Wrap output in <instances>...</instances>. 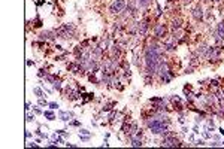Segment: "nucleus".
<instances>
[{"instance_id":"7ed1b4c3","label":"nucleus","mask_w":224,"mask_h":149,"mask_svg":"<svg viewBox=\"0 0 224 149\" xmlns=\"http://www.w3.org/2000/svg\"><path fill=\"white\" fill-rule=\"evenodd\" d=\"M127 3H126V0H114L111 5H109V12L111 14H121L124 9H126Z\"/></svg>"},{"instance_id":"cd10ccee","label":"nucleus","mask_w":224,"mask_h":149,"mask_svg":"<svg viewBox=\"0 0 224 149\" xmlns=\"http://www.w3.org/2000/svg\"><path fill=\"white\" fill-rule=\"evenodd\" d=\"M184 73H185V74H187V73H194V67H193V66H188V67L184 70Z\"/></svg>"},{"instance_id":"4be33fe9","label":"nucleus","mask_w":224,"mask_h":149,"mask_svg":"<svg viewBox=\"0 0 224 149\" xmlns=\"http://www.w3.org/2000/svg\"><path fill=\"white\" fill-rule=\"evenodd\" d=\"M34 133H36V134H37V136H39L40 139H48V136H47V134H45V133H42V131H40L39 128H37V130H36Z\"/></svg>"},{"instance_id":"393cba45","label":"nucleus","mask_w":224,"mask_h":149,"mask_svg":"<svg viewBox=\"0 0 224 149\" xmlns=\"http://www.w3.org/2000/svg\"><path fill=\"white\" fill-rule=\"evenodd\" d=\"M79 137H81V142H88L91 136H87V134H79Z\"/></svg>"},{"instance_id":"39448f33","label":"nucleus","mask_w":224,"mask_h":149,"mask_svg":"<svg viewBox=\"0 0 224 149\" xmlns=\"http://www.w3.org/2000/svg\"><path fill=\"white\" fill-rule=\"evenodd\" d=\"M152 32H154V34H155L157 37H159V39H164V37H166V34H167V29H166L164 24H162V22L155 24L154 29H152Z\"/></svg>"},{"instance_id":"a878e982","label":"nucleus","mask_w":224,"mask_h":149,"mask_svg":"<svg viewBox=\"0 0 224 149\" xmlns=\"http://www.w3.org/2000/svg\"><path fill=\"white\" fill-rule=\"evenodd\" d=\"M34 119H36V118H34V115H29V113L26 115V121H27V122H33Z\"/></svg>"},{"instance_id":"37998d69","label":"nucleus","mask_w":224,"mask_h":149,"mask_svg":"<svg viewBox=\"0 0 224 149\" xmlns=\"http://www.w3.org/2000/svg\"><path fill=\"white\" fill-rule=\"evenodd\" d=\"M205 2H211V0H205Z\"/></svg>"},{"instance_id":"58836bf2","label":"nucleus","mask_w":224,"mask_h":149,"mask_svg":"<svg viewBox=\"0 0 224 149\" xmlns=\"http://www.w3.org/2000/svg\"><path fill=\"white\" fill-rule=\"evenodd\" d=\"M33 64H34V61H32V60L27 61V66H33Z\"/></svg>"},{"instance_id":"6ab92c4d","label":"nucleus","mask_w":224,"mask_h":149,"mask_svg":"<svg viewBox=\"0 0 224 149\" xmlns=\"http://www.w3.org/2000/svg\"><path fill=\"white\" fill-rule=\"evenodd\" d=\"M149 102L151 103H163V102H166L163 97H152V98H149Z\"/></svg>"},{"instance_id":"20e7f679","label":"nucleus","mask_w":224,"mask_h":149,"mask_svg":"<svg viewBox=\"0 0 224 149\" xmlns=\"http://www.w3.org/2000/svg\"><path fill=\"white\" fill-rule=\"evenodd\" d=\"M160 145H162V146H164V148H176V146H182V142L179 140L176 136H172V137L163 139Z\"/></svg>"},{"instance_id":"c03bdc74","label":"nucleus","mask_w":224,"mask_h":149,"mask_svg":"<svg viewBox=\"0 0 224 149\" xmlns=\"http://www.w3.org/2000/svg\"><path fill=\"white\" fill-rule=\"evenodd\" d=\"M221 145H224V142H223V143H221Z\"/></svg>"},{"instance_id":"79ce46f5","label":"nucleus","mask_w":224,"mask_h":149,"mask_svg":"<svg viewBox=\"0 0 224 149\" xmlns=\"http://www.w3.org/2000/svg\"><path fill=\"white\" fill-rule=\"evenodd\" d=\"M211 2H221V0H211Z\"/></svg>"},{"instance_id":"4c0bfd02","label":"nucleus","mask_w":224,"mask_h":149,"mask_svg":"<svg viewBox=\"0 0 224 149\" xmlns=\"http://www.w3.org/2000/svg\"><path fill=\"white\" fill-rule=\"evenodd\" d=\"M212 139H214V140H220V136H218V134H214Z\"/></svg>"},{"instance_id":"473e14b6","label":"nucleus","mask_w":224,"mask_h":149,"mask_svg":"<svg viewBox=\"0 0 224 149\" xmlns=\"http://www.w3.org/2000/svg\"><path fill=\"white\" fill-rule=\"evenodd\" d=\"M40 26H42V21H40V19L37 18V19L34 21V27H40Z\"/></svg>"},{"instance_id":"c85d7f7f","label":"nucleus","mask_w":224,"mask_h":149,"mask_svg":"<svg viewBox=\"0 0 224 149\" xmlns=\"http://www.w3.org/2000/svg\"><path fill=\"white\" fill-rule=\"evenodd\" d=\"M33 112H34L36 115H43V112H42V110H40L37 106H33Z\"/></svg>"},{"instance_id":"5701e85b","label":"nucleus","mask_w":224,"mask_h":149,"mask_svg":"<svg viewBox=\"0 0 224 149\" xmlns=\"http://www.w3.org/2000/svg\"><path fill=\"white\" fill-rule=\"evenodd\" d=\"M48 105H50V103H48L47 100H45L43 97H40V98H39V106H48Z\"/></svg>"},{"instance_id":"f03ea898","label":"nucleus","mask_w":224,"mask_h":149,"mask_svg":"<svg viewBox=\"0 0 224 149\" xmlns=\"http://www.w3.org/2000/svg\"><path fill=\"white\" fill-rule=\"evenodd\" d=\"M223 46L221 45H215V46H208V51H206V54H205V57L211 61V63H214V61H220L221 60V52H223Z\"/></svg>"},{"instance_id":"2eb2a0df","label":"nucleus","mask_w":224,"mask_h":149,"mask_svg":"<svg viewBox=\"0 0 224 149\" xmlns=\"http://www.w3.org/2000/svg\"><path fill=\"white\" fill-rule=\"evenodd\" d=\"M43 116L47 118L48 121H54V119H55V115H54L52 109H51V110H45V112H43Z\"/></svg>"},{"instance_id":"423d86ee","label":"nucleus","mask_w":224,"mask_h":149,"mask_svg":"<svg viewBox=\"0 0 224 149\" xmlns=\"http://www.w3.org/2000/svg\"><path fill=\"white\" fill-rule=\"evenodd\" d=\"M191 15H193V18H194L197 22H202V21H203V18H205V12H203V8H202L200 5L194 6V9L191 11Z\"/></svg>"},{"instance_id":"bb28decb","label":"nucleus","mask_w":224,"mask_h":149,"mask_svg":"<svg viewBox=\"0 0 224 149\" xmlns=\"http://www.w3.org/2000/svg\"><path fill=\"white\" fill-rule=\"evenodd\" d=\"M115 103H111V105H108V106H103L102 107V112H109L111 110V106H114Z\"/></svg>"},{"instance_id":"4468645a","label":"nucleus","mask_w":224,"mask_h":149,"mask_svg":"<svg viewBox=\"0 0 224 149\" xmlns=\"http://www.w3.org/2000/svg\"><path fill=\"white\" fill-rule=\"evenodd\" d=\"M181 27H182V21H181V18H176V19L172 21V32H175V30H181Z\"/></svg>"},{"instance_id":"aec40b11","label":"nucleus","mask_w":224,"mask_h":149,"mask_svg":"<svg viewBox=\"0 0 224 149\" xmlns=\"http://www.w3.org/2000/svg\"><path fill=\"white\" fill-rule=\"evenodd\" d=\"M209 82H211V88H220V82L217 79H211Z\"/></svg>"},{"instance_id":"7c9ffc66","label":"nucleus","mask_w":224,"mask_h":149,"mask_svg":"<svg viewBox=\"0 0 224 149\" xmlns=\"http://www.w3.org/2000/svg\"><path fill=\"white\" fill-rule=\"evenodd\" d=\"M196 145H197V146H203V145H206V143H205V140H202V139H199V140L196 142Z\"/></svg>"},{"instance_id":"e433bc0d","label":"nucleus","mask_w":224,"mask_h":149,"mask_svg":"<svg viewBox=\"0 0 224 149\" xmlns=\"http://www.w3.org/2000/svg\"><path fill=\"white\" fill-rule=\"evenodd\" d=\"M26 137L30 139V137H32V133H30V131H26Z\"/></svg>"},{"instance_id":"a211bd4d","label":"nucleus","mask_w":224,"mask_h":149,"mask_svg":"<svg viewBox=\"0 0 224 149\" xmlns=\"http://www.w3.org/2000/svg\"><path fill=\"white\" fill-rule=\"evenodd\" d=\"M52 87H54V90H57V91H63V87H61V81H60V79H57V81L52 84Z\"/></svg>"},{"instance_id":"c756f323","label":"nucleus","mask_w":224,"mask_h":149,"mask_svg":"<svg viewBox=\"0 0 224 149\" xmlns=\"http://www.w3.org/2000/svg\"><path fill=\"white\" fill-rule=\"evenodd\" d=\"M79 134H87V136H91V133H90L88 130H85V128H81V130H79Z\"/></svg>"},{"instance_id":"9d476101","label":"nucleus","mask_w":224,"mask_h":149,"mask_svg":"<svg viewBox=\"0 0 224 149\" xmlns=\"http://www.w3.org/2000/svg\"><path fill=\"white\" fill-rule=\"evenodd\" d=\"M109 45H111V42H109V36H105V37H102V40L97 43V46L102 49L103 52H105V51H109V48H111Z\"/></svg>"},{"instance_id":"f704fd0d","label":"nucleus","mask_w":224,"mask_h":149,"mask_svg":"<svg viewBox=\"0 0 224 149\" xmlns=\"http://www.w3.org/2000/svg\"><path fill=\"white\" fill-rule=\"evenodd\" d=\"M27 148H37L36 143H27Z\"/></svg>"},{"instance_id":"72a5a7b5","label":"nucleus","mask_w":224,"mask_h":149,"mask_svg":"<svg viewBox=\"0 0 224 149\" xmlns=\"http://www.w3.org/2000/svg\"><path fill=\"white\" fill-rule=\"evenodd\" d=\"M55 133H57V134H63V136H67V133H66L64 130H57Z\"/></svg>"},{"instance_id":"0eeeda50","label":"nucleus","mask_w":224,"mask_h":149,"mask_svg":"<svg viewBox=\"0 0 224 149\" xmlns=\"http://www.w3.org/2000/svg\"><path fill=\"white\" fill-rule=\"evenodd\" d=\"M55 37H58V34H57V32L55 30H45V32H42L40 34H39V39L43 42V40H54Z\"/></svg>"},{"instance_id":"9b49d317","label":"nucleus","mask_w":224,"mask_h":149,"mask_svg":"<svg viewBox=\"0 0 224 149\" xmlns=\"http://www.w3.org/2000/svg\"><path fill=\"white\" fill-rule=\"evenodd\" d=\"M163 48L166 52H175L176 51V43L172 42V40H164L163 42Z\"/></svg>"},{"instance_id":"1a4fd4ad","label":"nucleus","mask_w":224,"mask_h":149,"mask_svg":"<svg viewBox=\"0 0 224 149\" xmlns=\"http://www.w3.org/2000/svg\"><path fill=\"white\" fill-rule=\"evenodd\" d=\"M73 116H75V113H73V112H69V110H67V112H66V110H60V112H58V118H60L63 122H69L70 118H73Z\"/></svg>"},{"instance_id":"a19ab883","label":"nucleus","mask_w":224,"mask_h":149,"mask_svg":"<svg viewBox=\"0 0 224 149\" xmlns=\"http://www.w3.org/2000/svg\"><path fill=\"white\" fill-rule=\"evenodd\" d=\"M182 2H184V3H190V2H191V0H182Z\"/></svg>"},{"instance_id":"f3484780","label":"nucleus","mask_w":224,"mask_h":149,"mask_svg":"<svg viewBox=\"0 0 224 149\" xmlns=\"http://www.w3.org/2000/svg\"><path fill=\"white\" fill-rule=\"evenodd\" d=\"M33 92L36 94V97H37V98L43 97V90H42V88H39V87H34V88H33Z\"/></svg>"},{"instance_id":"ea45409f","label":"nucleus","mask_w":224,"mask_h":149,"mask_svg":"<svg viewBox=\"0 0 224 149\" xmlns=\"http://www.w3.org/2000/svg\"><path fill=\"white\" fill-rule=\"evenodd\" d=\"M218 131H220V134H223V136H224V130H223V128H220Z\"/></svg>"},{"instance_id":"b1692460","label":"nucleus","mask_w":224,"mask_h":149,"mask_svg":"<svg viewBox=\"0 0 224 149\" xmlns=\"http://www.w3.org/2000/svg\"><path fill=\"white\" fill-rule=\"evenodd\" d=\"M48 106H50V109H52V110H55V109H58V107H60V106H58V103H55V102H51Z\"/></svg>"},{"instance_id":"2f4dec72","label":"nucleus","mask_w":224,"mask_h":149,"mask_svg":"<svg viewBox=\"0 0 224 149\" xmlns=\"http://www.w3.org/2000/svg\"><path fill=\"white\" fill-rule=\"evenodd\" d=\"M70 125H73V127H79V125H81V122H79V121H72V122H70Z\"/></svg>"},{"instance_id":"dca6fc26","label":"nucleus","mask_w":224,"mask_h":149,"mask_svg":"<svg viewBox=\"0 0 224 149\" xmlns=\"http://www.w3.org/2000/svg\"><path fill=\"white\" fill-rule=\"evenodd\" d=\"M149 3H151V0H138V6H139V9H145V8H148V6H149Z\"/></svg>"},{"instance_id":"f257e3e1","label":"nucleus","mask_w":224,"mask_h":149,"mask_svg":"<svg viewBox=\"0 0 224 149\" xmlns=\"http://www.w3.org/2000/svg\"><path fill=\"white\" fill-rule=\"evenodd\" d=\"M55 32H57L58 37L69 40V39H72L73 34H75V26H73V24H70V22H69V24H63V26H60L58 29H55Z\"/></svg>"},{"instance_id":"f8f14e48","label":"nucleus","mask_w":224,"mask_h":149,"mask_svg":"<svg viewBox=\"0 0 224 149\" xmlns=\"http://www.w3.org/2000/svg\"><path fill=\"white\" fill-rule=\"evenodd\" d=\"M206 51H208V45H206V43H200V45L197 46V49H196V54L200 55V57H205Z\"/></svg>"},{"instance_id":"412c9836","label":"nucleus","mask_w":224,"mask_h":149,"mask_svg":"<svg viewBox=\"0 0 224 149\" xmlns=\"http://www.w3.org/2000/svg\"><path fill=\"white\" fill-rule=\"evenodd\" d=\"M47 74H48V72H47V70H45V69H40V70H39V73H37V76H39V78H45Z\"/></svg>"},{"instance_id":"6e6552de","label":"nucleus","mask_w":224,"mask_h":149,"mask_svg":"<svg viewBox=\"0 0 224 149\" xmlns=\"http://www.w3.org/2000/svg\"><path fill=\"white\" fill-rule=\"evenodd\" d=\"M109 52H111V57H112V58H118V60H120V57H121V46L118 45L117 40H115L114 45L109 48Z\"/></svg>"},{"instance_id":"ddd939ff","label":"nucleus","mask_w":224,"mask_h":149,"mask_svg":"<svg viewBox=\"0 0 224 149\" xmlns=\"http://www.w3.org/2000/svg\"><path fill=\"white\" fill-rule=\"evenodd\" d=\"M121 30H124V26H123V22H114V24H112V36L118 34Z\"/></svg>"},{"instance_id":"c9c22d12","label":"nucleus","mask_w":224,"mask_h":149,"mask_svg":"<svg viewBox=\"0 0 224 149\" xmlns=\"http://www.w3.org/2000/svg\"><path fill=\"white\" fill-rule=\"evenodd\" d=\"M32 109V105L30 103H26V110H30Z\"/></svg>"}]
</instances>
